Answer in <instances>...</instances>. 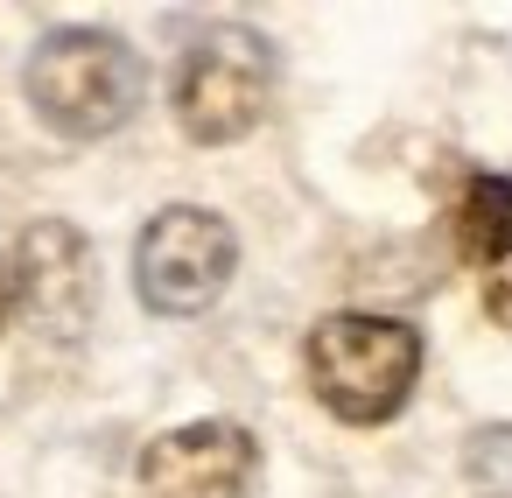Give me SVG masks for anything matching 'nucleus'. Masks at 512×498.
<instances>
[{
  "label": "nucleus",
  "mask_w": 512,
  "mask_h": 498,
  "mask_svg": "<svg viewBox=\"0 0 512 498\" xmlns=\"http://www.w3.org/2000/svg\"><path fill=\"white\" fill-rule=\"evenodd\" d=\"M15 295H22V288H15V267H8V260H0V323H8V309H15Z\"/></svg>",
  "instance_id": "nucleus-8"
},
{
  "label": "nucleus",
  "mask_w": 512,
  "mask_h": 498,
  "mask_svg": "<svg viewBox=\"0 0 512 498\" xmlns=\"http://www.w3.org/2000/svg\"><path fill=\"white\" fill-rule=\"evenodd\" d=\"M421 379V330L400 316H323L309 330V386L337 421H386Z\"/></svg>",
  "instance_id": "nucleus-2"
},
{
  "label": "nucleus",
  "mask_w": 512,
  "mask_h": 498,
  "mask_svg": "<svg viewBox=\"0 0 512 498\" xmlns=\"http://www.w3.org/2000/svg\"><path fill=\"white\" fill-rule=\"evenodd\" d=\"M232 260H239V239L218 211L169 204L162 218H148V232L134 246V288L155 316H197L225 295Z\"/></svg>",
  "instance_id": "nucleus-3"
},
{
  "label": "nucleus",
  "mask_w": 512,
  "mask_h": 498,
  "mask_svg": "<svg viewBox=\"0 0 512 498\" xmlns=\"http://www.w3.org/2000/svg\"><path fill=\"white\" fill-rule=\"evenodd\" d=\"M22 85H29V106L43 113V127H57L64 141H99V134H120L134 120L148 71L106 29H57L36 43Z\"/></svg>",
  "instance_id": "nucleus-1"
},
{
  "label": "nucleus",
  "mask_w": 512,
  "mask_h": 498,
  "mask_svg": "<svg viewBox=\"0 0 512 498\" xmlns=\"http://www.w3.org/2000/svg\"><path fill=\"white\" fill-rule=\"evenodd\" d=\"M267 92H274V57H267V43H260L253 29H218V36H204V43L183 57V71H176V120H183L190 141L225 148V141H239V134L260 127Z\"/></svg>",
  "instance_id": "nucleus-4"
},
{
  "label": "nucleus",
  "mask_w": 512,
  "mask_h": 498,
  "mask_svg": "<svg viewBox=\"0 0 512 498\" xmlns=\"http://www.w3.org/2000/svg\"><path fill=\"white\" fill-rule=\"evenodd\" d=\"M456 246L470 267H498L512 253V183L505 176H470L463 211H456Z\"/></svg>",
  "instance_id": "nucleus-7"
},
{
  "label": "nucleus",
  "mask_w": 512,
  "mask_h": 498,
  "mask_svg": "<svg viewBox=\"0 0 512 498\" xmlns=\"http://www.w3.org/2000/svg\"><path fill=\"white\" fill-rule=\"evenodd\" d=\"M253 470H260V449L239 421H190L148 442L141 498H246Z\"/></svg>",
  "instance_id": "nucleus-5"
},
{
  "label": "nucleus",
  "mask_w": 512,
  "mask_h": 498,
  "mask_svg": "<svg viewBox=\"0 0 512 498\" xmlns=\"http://www.w3.org/2000/svg\"><path fill=\"white\" fill-rule=\"evenodd\" d=\"M15 288L29 295V316H43L57 337H78L85 316H92V260H85V239L71 225H36L22 239V274Z\"/></svg>",
  "instance_id": "nucleus-6"
}]
</instances>
